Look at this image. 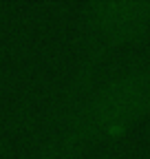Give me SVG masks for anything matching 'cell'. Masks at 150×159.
Returning a JSON list of instances; mask_svg holds the SVG:
<instances>
[{
  "instance_id": "6da1fadb",
  "label": "cell",
  "mask_w": 150,
  "mask_h": 159,
  "mask_svg": "<svg viewBox=\"0 0 150 159\" xmlns=\"http://www.w3.org/2000/svg\"><path fill=\"white\" fill-rule=\"evenodd\" d=\"M150 115V57L102 71L68 86L66 102L35 159H75L97 142H110Z\"/></svg>"
},
{
  "instance_id": "7a4b0ae2",
  "label": "cell",
  "mask_w": 150,
  "mask_h": 159,
  "mask_svg": "<svg viewBox=\"0 0 150 159\" xmlns=\"http://www.w3.org/2000/svg\"><path fill=\"white\" fill-rule=\"evenodd\" d=\"M82 60L68 86L102 73V62L150 33V0H88L82 5Z\"/></svg>"
}]
</instances>
